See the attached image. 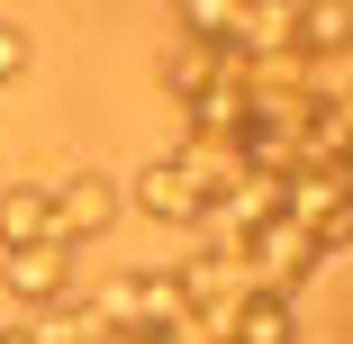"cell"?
Here are the masks:
<instances>
[{"label": "cell", "mask_w": 353, "mask_h": 344, "mask_svg": "<svg viewBox=\"0 0 353 344\" xmlns=\"http://www.w3.org/2000/svg\"><path fill=\"white\" fill-rule=\"evenodd\" d=\"M172 281H181V299H190V335H199V344H218L227 317H236V299L254 290L245 263H236L227 245H190V254L172 263Z\"/></svg>", "instance_id": "cell-1"}, {"label": "cell", "mask_w": 353, "mask_h": 344, "mask_svg": "<svg viewBox=\"0 0 353 344\" xmlns=\"http://www.w3.org/2000/svg\"><path fill=\"white\" fill-rule=\"evenodd\" d=\"M236 263H245V281H254V290H272V299H299V290L317 281V263H326V254H317V236H308V227H290V218H263V227L236 245Z\"/></svg>", "instance_id": "cell-2"}, {"label": "cell", "mask_w": 353, "mask_h": 344, "mask_svg": "<svg viewBox=\"0 0 353 344\" xmlns=\"http://www.w3.org/2000/svg\"><path fill=\"white\" fill-rule=\"evenodd\" d=\"M46 199H54V245H91V236H109L118 209H127V190H118L109 172H63V181H46Z\"/></svg>", "instance_id": "cell-3"}, {"label": "cell", "mask_w": 353, "mask_h": 344, "mask_svg": "<svg viewBox=\"0 0 353 344\" xmlns=\"http://www.w3.org/2000/svg\"><path fill=\"white\" fill-rule=\"evenodd\" d=\"M0 281H10V299L28 308H54V299H73V245H19V254H0Z\"/></svg>", "instance_id": "cell-4"}, {"label": "cell", "mask_w": 353, "mask_h": 344, "mask_svg": "<svg viewBox=\"0 0 353 344\" xmlns=\"http://www.w3.org/2000/svg\"><path fill=\"white\" fill-rule=\"evenodd\" d=\"M127 199H136V209H145L154 227H190V236H199V209H208V199L190 190V172H181L172 154H154L145 172H136V181H127Z\"/></svg>", "instance_id": "cell-5"}, {"label": "cell", "mask_w": 353, "mask_h": 344, "mask_svg": "<svg viewBox=\"0 0 353 344\" xmlns=\"http://www.w3.org/2000/svg\"><path fill=\"white\" fill-rule=\"evenodd\" d=\"M172 163L190 172V190H199V199H227V190L245 181L236 136H190V127H181V136H172Z\"/></svg>", "instance_id": "cell-6"}, {"label": "cell", "mask_w": 353, "mask_h": 344, "mask_svg": "<svg viewBox=\"0 0 353 344\" xmlns=\"http://www.w3.org/2000/svg\"><path fill=\"white\" fill-rule=\"evenodd\" d=\"M218 344H299V299H272V290H245Z\"/></svg>", "instance_id": "cell-7"}, {"label": "cell", "mask_w": 353, "mask_h": 344, "mask_svg": "<svg viewBox=\"0 0 353 344\" xmlns=\"http://www.w3.org/2000/svg\"><path fill=\"white\" fill-rule=\"evenodd\" d=\"M218 73H227V45H208V37H172V45H163V91H172V109H190Z\"/></svg>", "instance_id": "cell-8"}, {"label": "cell", "mask_w": 353, "mask_h": 344, "mask_svg": "<svg viewBox=\"0 0 353 344\" xmlns=\"http://www.w3.org/2000/svg\"><path fill=\"white\" fill-rule=\"evenodd\" d=\"M46 236H54V199H46V181H10V190H0V254L46 245Z\"/></svg>", "instance_id": "cell-9"}, {"label": "cell", "mask_w": 353, "mask_h": 344, "mask_svg": "<svg viewBox=\"0 0 353 344\" xmlns=\"http://www.w3.org/2000/svg\"><path fill=\"white\" fill-rule=\"evenodd\" d=\"M344 172L335 163H308V172H281V218H290V227H317L326 209H344Z\"/></svg>", "instance_id": "cell-10"}, {"label": "cell", "mask_w": 353, "mask_h": 344, "mask_svg": "<svg viewBox=\"0 0 353 344\" xmlns=\"http://www.w3.org/2000/svg\"><path fill=\"white\" fill-rule=\"evenodd\" d=\"M281 45H299V10L290 0H245L236 10V54H281Z\"/></svg>", "instance_id": "cell-11"}, {"label": "cell", "mask_w": 353, "mask_h": 344, "mask_svg": "<svg viewBox=\"0 0 353 344\" xmlns=\"http://www.w3.org/2000/svg\"><path fill=\"white\" fill-rule=\"evenodd\" d=\"M353 45V0H308L299 10V54H335Z\"/></svg>", "instance_id": "cell-12"}, {"label": "cell", "mask_w": 353, "mask_h": 344, "mask_svg": "<svg viewBox=\"0 0 353 344\" xmlns=\"http://www.w3.org/2000/svg\"><path fill=\"white\" fill-rule=\"evenodd\" d=\"M335 100H353V45L308 54V109H335Z\"/></svg>", "instance_id": "cell-13"}, {"label": "cell", "mask_w": 353, "mask_h": 344, "mask_svg": "<svg viewBox=\"0 0 353 344\" xmlns=\"http://www.w3.org/2000/svg\"><path fill=\"white\" fill-rule=\"evenodd\" d=\"M172 10H181V37L236 45V10H245V0H172Z\"/></svg>", "instance_id": "cell-14"}, {"label": "cell", "mask_w": 353, "mask_h": 344, "mask_svg": "<svg viewBox=\"0 0 353 344\" xmlns=\"http://www.w3.org/2000/svg\"><path fill=\"white\" fill-rule=\"evenodd\" d=\"M28 73H37V37H28L19 19H0V91L28 82Z\"/></svg>", "instance_id": "cell-15"}, {"label": "cell", "mask_w": 353, "mask_h": 344, "mask_svg": "<svg viewBox=\"0 0 353 344\" xmlns=\"http://www.w3.org/2000/svg\"><path fill=\"white\" fill-rule=\"evenodd\" d=\"M308 236H317V254H326V263H335V254H353V199H344V209H326Z\"/></svg>", "instance_id": "cell-16"}, {"label": "cell", "mask_w": 353, "mask_h": 344, "mask_svg": "<svg viewBox=\"0 0 353 344\" xmlns=\"http://www.w3.org/2000/svg\"><path fill=\"white\" fill-rule=\"evenodd\" d=\"M335 172H344V190H353V154H344V163H335Z\"/></svg>", "instance_id": "cell-17"}, {"label": "cell", "mask_w": 353, "mask_h": 344, "mask_svg": "<svg viewBox=\"0 0 353 344\" xmlns=\"http://www.w3.org/2000/svg\"><path fill=\"white\" fill-rule=\"evenodd\" d=\"M290 10H308V0H290Z\"/></svg>", "instance_id": "cell-18"}]
</instances>
